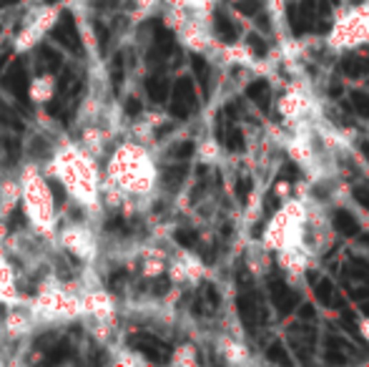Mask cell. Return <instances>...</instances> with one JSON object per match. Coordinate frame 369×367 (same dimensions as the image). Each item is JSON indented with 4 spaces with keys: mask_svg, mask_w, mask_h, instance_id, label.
<instances>
[{
    "mask_svg": "<svg viewBox=\"0 0 369 367\" xmlns=\"http://www.w3.org/2000/svg\"><path fill=\"white\" fill-rule=\"evenodd\" d=\"M3 86L10 89L15 96H23L25 89H28V76H25V68L21 63H13V66L8 68V74L3 76Z\"/></svg>",
    "mask_w": 369,
    "mask_h": 367,
    "instance_id": "obj_6",
    "label": "cell"
},
{
    "mask_svg": "<svg viewBox=\"0 0 369 367\" xmlns=\"http://www.w3.org/2000/svg\"><path fill=\"white\" fill-rule=\"evenodd\" d=\"M15 0H0V8H5V5H13Z\"/></svg>",
    "mask_w": 369,
    "mask_h": 367,
    "instance_id": "obj_10",
    "label": "cell"
},
{
    "mask_svg": "<svg viewBox=\"0 0 369 367\" xmlns=\"http://www.w3.org/2000/svg\"><path fill=\"white\" fill-rule=\"evenodd\" d=\"M334 227L329 206L319 201L306 184L282 199L261 232V244L271 252L276 267L289 282L304 279L306 272L334 247Z\"/></svg>",
    "mask_w": 369,
    "mask_h": 367,
    "instance_id": "obj_1",
    "label": "cell"
},
{
    "mask_svg": "<svg viewBox=\"0 0 369 367\" xmlns=\"http://www.w3.org/2000/svg\"><path fill=\"white\" fill-rule=\"evenodd\" d=\"M41 63H43L45 68H58L60 66V56L53 51V48L43 45V48H41Z\"/></svg>",
    "mask_w": 369,
    "mask_h": 367,
    "instance_id": "obj_7",
    "label": "cell"
},
{
    "mask_svg": "<svg viewBox=\"0 0 369 367\" xmlns=\"http://www.w3.org/2000/svg\"><path fill=\"white\" fill-rule=\"evenodd\" d=\"M359 335H362V340L369 345V315L359 320Z\"/></svg>",
    "mask_w": 369,
    "mask_h": 367,
    "instance_id": "obj_8",
    "label": "cell"
},
{
    "mask_svg": "<svg viewBox=\"0 0 369 367\" xmlns=\"http://www.w3.org/2000/svg\"><path fill=\"white\" fill-rule=\"evenodd\" d=\"M219 353H221V357L226 362H232V365H249V362H254L251 350L246 347V342L241 337H221Z\"/></svg>",
    "mask_w": 369,
    "mask_h": 367,
    "instance_id": "obj_4",
    "label": "cell"
},
{
    "mask_svg": "<svg viewBox=\"0 0 369 367\" xmlns=\"http://www.w3.org/2000/svg\"><path fill=\"white\" fill-rule=\"evenodd\" d=\"M131 113V116H133V113H138V101H133V98H131L128 101V109H126Z\"/></svg>",
    "mask_w": 369,
    "mask_h": 367,
    "instance_id": "obj_9",
    "label": "cell"
},
{
    "mask_svg": "<svg viewBox=\"0 0 369 367\" xmlns=\"http://www.w3.org/2000/svg\"><path fill=\"white\" fill-rule=\"evenodd\" d=\"M276 113L284 121V126L299 124V121H306V118L319 116V103L317 98L309 93L302 86H291L289 91H284L276 101Z\"/></svg>",
    "mask_w": 369,
    "mask_h": 367,
    "instance_id": "obj_3",
    "label": "cell"
},
{
    "mask_svg": "<svg viewBox=\"0 0 369 367\" xmlns=\"http://www.w3.org/2000/svg\"><path fill=\"white\" fill-rule=\"evenodd\" d=\"M53 38L58 41V43H63L68 51L78 53V30H76V23H73L71 13H63V18H60V23L56 25V30H53Z\"/></svg>",
    "mask_w": 369,
    "mask_h": 367,
    "instance_id": "obj_5",
    "label": "cell"
},
{
    "mask_svg": "<svg viewBox=\"0 0 369 367\" xmlns=\"http://www.w3.org/2000/svg\"><path fill=\"white\" fill-rule=\"evenodd\" d=\"M324 41L334 53L357 51L362 45H369V0L342 8Z\"/></svg>",
    "mask_w": 369,
    "mask_h": 367,
    "instance_id": "obj_2",
    "label": "cell"
}]
</instances>
